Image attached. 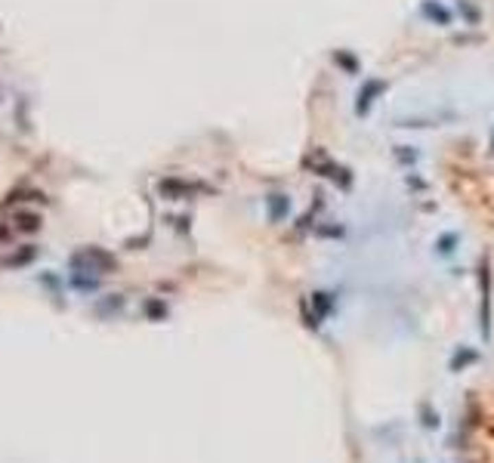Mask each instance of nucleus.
Wrapping results in <instances>:
<instances>
[{
  "instance_id": "1",
  "label": "nucleus",
  "mask_w": 494,
  "mask_h": 463,
  "mask_svg": "<svg viewBox=\"0 0 494 463\" xmlns=\"http://www.w3.org/2000/svg\"><path fill=\"white\" fill-rule=\"evenodd\" d=\"M71 269L78 275H108L117 269L115 253L102 250V247H84V250L71 253Z\"/></svg>"
},
{
  "instance_id": "2",
  "label": "nucleus",
  "mask_w": 494,
  "mask_h": 463,
  "mask_svg": "<svg viewBox=\"0 0 494 463\" xmlns=\"http://www.w3.org/2000/svg\"><path fill=\"white\" fill-rule=\"evenodd\" d=\"M198 189H201L198 182H189V179H179V176H164V179L158 182L161 198H167V201H179V198H189V195H195Z\"/></svg>"
},
{
  "instance_id": "3",
  "label": "nucleus",
  "mask_w": 494,
  "mask_h": 463,
  "mask_svg": "<svg viewBox=\"0 0 494 463\" xmlns=\"http://www.w3.org/2000/svg\"><path fill=\"white\" fill-rule=\"evenodd\" d=\"M386 90V80H380V78H368L362 86H358V93H355V111L358 115H368L370 111V105L377 102V96Z\"/></svg>"
},
{
  "instance_id": "4",
  "label": "nucleus",
  "mask_w": 494,
  "mask_h": 463,
  "mask_svg": "<svg viewBox=\"0 0 494 463\" xmlns=\"http://www.w3.org/2000/svg\"><path fill=\"white\" fill-rule=\"evenodd\" d=\"M420 16L432 25H451V19H454L442 0H423V3H420Z\"/></svg>"
},
{
  "instance_id": "5",
  "label": "nucleus",
  "mask_w": 494,
  "mask_h": 463,
  "mask_svg": "<svg viewBox=\"0 0 494 463\" xmlns=\"http://www.w3.org/2000/svg\"><path fill=\"white\" fill-rule=\"evenodd\" d=\"M266 210H269L272 222H281L284 216L290 213V198L287 195H269L266 198Z\"/></svg>"
},
{
  "instance_id": "6",
  "label": "nucleus",
  "mask_w": 494,
  "mask_h": 463,
  "mask_svg": "<svg viewBox=\"0 0 494 463\" xmlns=\"http://www.w3.org/2000/svg\"><path fill=\"white\" fill-rule=\"evenodd\" d=\"M34 257H37V247H34V244H25L22 250H16L12 257H6L3 265H25V263H31Z\"/></svg>"
},
{
  "instance_id": "7",
  "label": "nucleus",
  "mask_w": 494,
  "mask_h": 463,
  "mask_svg": "<svg viewBox=\"0 0 494 463\" xmlns=\"http://www.w3.org/2000/svg\"><path fill=\"white\" fill-rule=\"evenodd\" d=\"M16 226L22 228V232H37V228H40V213L22 210V213H16Z\"/></svg>"
},
{
  "instance_id": "8",
  "label": "nucleus",
  "mask_w": 494,
  "mask_h": 463,
  "mask_svg": "<svg viewBox=\"0 0 494 463\" xmlns=\"http://www.w3.org/2000/svg\"><path fill=\"white\" fill-rule=\"evenodd\" d=\"M333 62H337L340 68H346L349 74H355V71H358V59H355L352 53H346V49H337V53H333Z\"/></svg>"
},
{
  "instance_id": "9",
  "label": "nucleus",
  "mask_w": 494,
  "mask_h": 463,
  "mask_svg": "<svg viewBox=\"0 0 494 463\" xmlns=\"http://www.w3.org/2000/svg\"><path fill=\"white\" fill-rule=\"evenodd\" d=\"M6 238H10V228H6V222H3V226H0V241H6Z\"/></svg>"
},
{
  "instance_id": "10",
  "label": "nucleus",
  "mask_w": 494,
  "mask_h": 463,
  "mask_svg": "<svg viewBox=\"0 0 494 463\" xmlns=\"http://www.w3.org/2000/svg\"><path fill=\"white\" fill-rule=\"evenodd\" d=\"M491 152H494V130H491Z\"/></svg>"
}]
</instances>
